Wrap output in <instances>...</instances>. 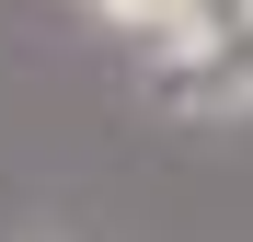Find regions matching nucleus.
<instances>
[{"mask_svg": "<svg viewBox=\"0 0 253 242\" xmlns=\"http://www.w3.org/2000/svg\"><path fill=\"white\" fill-rule=\"evenodd\" d=\"M150 93L173 115H253V23L230 35V47H207V58H161Z\"/></svg>", "mask_w": 253, "mask_h": 242, "instance_id": "1", "label": "nucleus"}, {"mask_svg": "<svg viewBox=\"0 0 253 242\" xmlns=\"http://www.w3.org/2000/svg\"><path fill=\"white\" fill-rule=\"evenodd\" d=\"M92 23H104V35H126V47H138L150 69L184 47V0H92Z\"/></svg>", "mask_w": 253, "mask_h": 242, "instance_id": "2", "label": "nucleus"}, {"mask_svg": "<svg viewBox=\"0 0 253 242\" xmlns=\"http://www.w3.org/2000/svg\"><path fill=\"white\" fill-rule=\"evenodd\" d=\"M242 23H253V0H184V47H173V58H207V47H230Z\"/></svg>", "mask_w": 253, "mask_h": 242, "instance_id": "3", "label": "nucleus"}]
</instances>
